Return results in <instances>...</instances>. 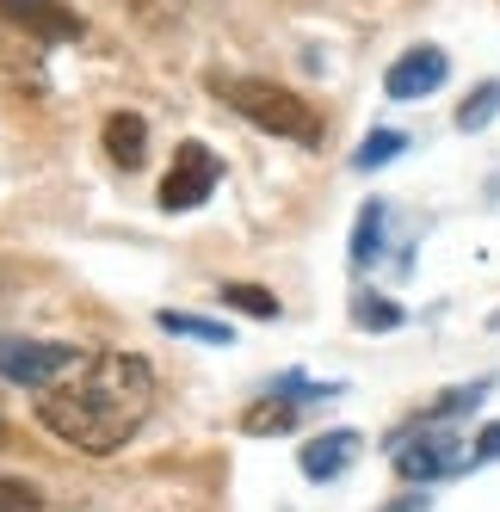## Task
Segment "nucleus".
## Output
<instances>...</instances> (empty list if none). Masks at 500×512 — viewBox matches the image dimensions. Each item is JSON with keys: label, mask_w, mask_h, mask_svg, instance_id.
Returning a JSON list of instances; mask_svg holds the SVG:
<instances>
[{"label": "nucleus", "mask_w": 500, "mask_h": 512, "mask_svg": "<svg viewBox=\"0 0 500 512\" xmlns=\"http://www.w3.org/2000/svg\"><path fill=\"white\" fill-rule=\"evenodd\" d=\"M155 408V371L136 352H87L68 377L38 389V420L81 457H112Z\"/></svg>", "instance_id": "obj_1"}, {"label": "nucleus", "mask_w": 500, "mask_h": 512, "mask_svg": "<svg viewBox=\"0 0 500 512\" xmlns=\"http://www.w3.org/2000/svg\"><path fill=\"white\" fill-rule=\"evenodd\" d=\"M210 93H217L235 118H247L254 130H266V136L303 142V149H315V142L328 136V124H321V112H315L303 93L278 87L266 75H217V81H210Z\"/></svg>", "instance_id": "obj_2"}, {"label": "nucleus", "mask_w": 500, "mask_h": 512, "mask_svg": "<svg viewBox=\"0 0 500 512\" xmlns=\"http://www.w3.org/2000/svg\"><path fill=\"white\" fill-rule=\"evenodd\" d=\"M389 463H396L402 482H445V475H457L463 463H470V438H457L451 426L439 420H420L408 432H396V445H389Z\"/></svg>", "instance_id": "obj_3"}, {"label": "nucleus", "mask_w": 500, "mask_h": 512, "mask_svg": "<svg viewBox=\"0 0 500 512\" xmlns=\"http://www.w3.org/2000/svg\"><path fill=\"white\" fill-rule=\"evenodd\" d=\"M87 352L68 340H0V377L25 383V389H50L56 377H68Z\"/></svg>", "instance_id": "obj_4"}, {"label": "nucleus", "mask_w": 500, "mask_h": 512, "mask_svg": "<svg viewBox=\"0 0 500 512\" xmlns=\"http://www.w3.org/2000/svg\"><path fill=\"white\" fill-rule=\"evenodd\" d=\"M217 179H223V161L192 136V142H180V149H173V167H167V179H161V204H167V210H198L210 192H217Z\"/></svg>", "instance_id": "obj_5"}, {"label": "nucleus", "mask_w": 500, "mask_h": 512, "mask_svg": "<svg viewBox=\"0 0 500 512\" xmlns=\"http://www.w3.org/2000/svg\"><path fill=\"white\" fill-rule=\"evenodd\" d=\"M0 19L19 25L31 44H75L81 31H87L68 0H0Z\"/></svg>", "instance_id": "obj_6"}, {"label": "nucleus", "mask_w": 500, "mask_h": 512, "mask_svg": "<svg viewBox=\"0 0 500 512\" xmlns=\"http://www.w3.org/2000/svg\"><path fill=\"white\" fill-rule=\"evenodd\" d=\"M445 81H451V56H445L439 44H414L402 62H389L383 93L402 99V105H414V99H426V93H439Z\"/></svg>", "instance_id": "obj_7"}, {"label": "nucleus", "mask_w": 500, "mask_h": 512, "mask_svg": "<svg viewBox=\"0 0 500 512\" xmlns=\"http://www.w3.org/2000/svg\"><path fill=\"white\" fill-rule=\"evenodd\" d=\"M359 451H365V438L352 426H334V432L309 438V445L297 451V469L309 475V482H334V475H346L352 463H359Z\"/></svg>", "instance_id": "obj_8"}, {"label": "nucleus", "mask_w": 500, "mask_h": 512, "mask_svg": "<svg viewBox=\"0 0 500 512\" xmlns=\"http://www.w3.org/2000/svg\"><path fill=\"white\" fill-rule=\"evenodd\" d=\"M105 155H112V167L136 173L142 161H149V124H142L136 112H112L105 118Z\"/></svg>", "instance_id": "obj_9"}, {"label": "nucleus", "mask_w": 500, "mask_h": 512, "mask_svg": "<svg viewBox=\"0 0 500 512\" xmlns=\"http://www.w3.org/2000/svg\"><path fill=\"white\" fill-rule=\"evenodd\" d=\"M383 229H389V204L371 198L359 210V223H352V266H377L383 260Z\"/></svg>", "instance_id": "obj_10"}, {"label": "nucleus", "mask_w": 500, "mask_h": 512, "mask_svg": "<svg viewBox=\"0 0 500 512\" xmlns=\"http://www.w3.org/2000/svg\"><path fill=\"white\" fill-rule=\"evenodd\" d=\"M291 426H297V401L278 395V389H266L254 408L241 414V432H254V438H266V432H291Z\"/></svg>", "instance_id": "obj_11"}, {"label": "nucleus", "mask_w": 500, "mask_h": 512, "mask_svg": "<svg viewBox=\"0 0 500 512\" xmlns=\"http://www.w3.org/2000/svg\"><path fill=\"white\" fill-rule=\"evenodd\" d=\"M161 334H180V340H204V346H235V334L223 321H204V315H186V309H161Z\"/></svg>", "instance_id": "obj_12"}, {"label": "nucleus", "mask_w": 500, "mask_h": 512, "mask_svg": "<svg viewBox=\"0 0 500 512\" xmlns=\"http://www.w3.org/2000/svg\"><path fill=\"white\" fill-rule=\"evenodd\" d=\"M408 315H402V303H389V297H377V290H365V297H352V327H365V334H396Z\"/></svg>", "instance_id": "obj_13"}, {"label": "nucleus", "mask_w": 500, "mask_h": 512, "mask_svg": "<svg viewBox=\"0 0 500 512\" xmlns=\"http://www.w3.org/2000/svg\"><path fill=\"white\" fill-rule=\"evenodd\" d=\"M494 118H500V75H494V81H482L470 99L457 105V130H463V136H476V130H488Z\"/></svg>", "instance_id": "obj_14"}, {"label": "nucleus", "mask_w": 500, "mask_h": 512, "mask_svg": "<svg viewBox=\"0 0 500 512\" xmlns=\"http://www.w3.org/2000/svg\"><path fill=\"white\" fill-rule=\"evenodd\" d=\"M494 389V377H482V383H463V389H445L439 401H433V408H426L420 420H439V426H451L457 414H470V408H482V395Z\"/></svg>", "instance_id": "obj_15"}, {"label": "nucleus", "mask_w": 500, "mask_h": 512, "mask_svg": "<svg viewBox=\"0 0 500 512\" xmlns=\"http://www.w3.org/2000/svg\"><path fill=\"white\" fill-rule=\"evenodd\" d=\"M408 149V136L402 130H371L365 142H359V155H352V167H359V173H371V167H389V161H396Z\"/></svg>", "instance_id": "obj_16"}, {"label": "nucleus", "mask_w": 500, "mask_h": 512, "mask_svg": "<svg viewBox=\"0 0 500 512\" xmlns=\"http://www.w3.org/2000/svg\"><path fill=\"white\" fill-rule=\"evenodd\" d=\"M217 297L229 309H241V315H254V321H278V297H272V290H260V284H223Z\"/></svg>", "instance_id": "obj_17"}, {"label": "nucleus", "mask_w": 500, "mask_h": 512, "mask_svg": "<svg viewBox=\"0 0 500 512\" xmlns=\"http://www.w3.org/2000/svg\"><path fill=\"white\" fill-rule=\"evenodd\" d=\"M44 494L31 488V482H13V475H0V512H38Z\"/></svg>", "instance_id": "obj_18"}, {"label": "nucleus", "mask_w": 500, "mask_h": 512, "mask_svg": "<svg viewBox=\"0 0 500 512\" xmlns=\"http://www.w3.org/2000/svg\"><path fill=\"white\" fill-rule=\"evenodd\" d=\"M494 457H500V426H482L470 445V463H494Z\"/></svg>", "instance_id": "obj_19"}, {"label": "nucleus", "mask_w": 500, "mask_h": 512, "mask_svg": "<svg viewBox=\"0 0 500 512\" xmlns=\"http://www.w3.org/2000/svg\"><path fill=\"white\" fill-rule=\"evenodd\" d=\"M377 512H433V494H402V500H389Z\"/></svg>", "instance_id": "obj_20"}, {"label": "nucleus", "mask_w": 500, "mask_h": 512, "mask_svg": "<svg viewBox=\"0 0 500 512\" xmlns=\"http://www.w3.org/2000/svg\"><path fill=\"white\" fill-rule=\"evenodd\" d=\"M488 327H500V309H494V315H488Z\"/></svg>", "instance_id": "obj_21"}, {"label": "nucleus", "mask_w": 500, "mask_h": 512, "mask_svg": "<svg viewBox=\"0 0 500 512\" xmlns=\"http://www.w3.org/2000/svg\"><path fill=\"white\" fill-rule=\"evenodd\" d=\"M0 438H7V432H0Z\"/></svg>", "instance_id": "obj_22"}]
</instances>
